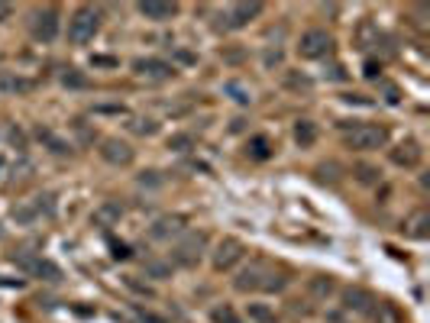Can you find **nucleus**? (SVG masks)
I'll return each instance as SVG.
<instances>
[{
    "instance_id": "27",
    "label": "nucleus",
    "mask_w": 430,
    "mask_h": 323,
    "mask_svg": "<svg viewBox=\"0 0 430 323\" xmlns=\"http://www.w3.org/2000/svg\"><path fill=\"white\" fill-rule=\"evenodd\" d=\"M62 81H65L68 87H88V78H85V75H78L75 69L68 71V75H62Z\"/></svg>"
},
{
    "instance_id": "29",
    "label": "nucleus",
    "mask_w": 430,
    "mask_h": 323,
    "mask_svg": "<svg viewBox=\"0 0 430 323\" xmlns=\"http://www.w3.org/2000/svg\"><path fill=\"white\" fill-rule=\"evenodd\" d=\"M123 281H127V288H133L136 294H146V298H152V288H149V285H139V281H136L133 275H127Z\"/></svg>"
},
{
    "instance_id": "23",
    "label": "nucleus",
    "mask_w": 430,
    "mask_h": 323,
    "mask_svg": "<svg viewBox=\"0 0 430 323\" xmlns=\"http://www.w3.org/2000/svg\"><path fill=\"white\" fill-rule=\"evenodd\" d=\"M120 213H123V210H120L117 204H104L101 210L94 213V220L104 223V227H110V223H117V220H120Z\"/></svg>"
},
{
    "instance_id": "4",
    "label": "nucleus",
    "mask_w": 430,
    "mask_h": 323,
    "mask_svg": "<svg viewBox=\"0 0 430 323\" xmlns=\"http://www.w3.org/2000/svg\"><path fill=\"white\" fill-rule=\"evenodd\" d=\"M97 33H101V13L94 7H78L71 13V20H68V39L75 45H85Z\"/></svg>"
},
{
    "instance_id": "21",
    "label": "nucleus",
    "mask_w": 430,
    "mask_h": 323,
    "mask_svg": "<svg viewBox=\"0 0 430 323\" xmlns=\"http://www.w3.org/2000/svg\"><path fill=\"white\" fill-rule=\"evenodd\" d=\"M29 87H33V81H26V78H13V75H4V78H0V91L26 94Z\"/></svg>"
},
{
    "instance_id": "14",
    "label": "nucleus",
    "mask_w": 430,
    "mask_h": 323,
    "mask_svg": "<svg viewBox=\"0 0 430 323\" xmlns=\"http://www.w3.org/2000/svg\"><path fill=\"white\" fill-rule=\"evenodd\" d=\"M259 13H262V3H237V7H230L227 20L233 29H243V26H249Z\"/></svg>"
},
{
    "instance_id": "34",
    "label": "nucleus",
    "mask_w": 430,
    "mask_h": 323,
    "mask_svg": "<svg viewBox=\"0 0 430 323\" xmlns=\"http://www.w3.org/2000/svg\"><path fill=\"white\" fill-rule=\"evenodd\" d=\"M94 113H123V107H94Z\"/></svg>"
},
{
    "instance_id": "28",
    "label": "nucleus",
    "mask_w": 430,
    "mask_h": 323,
    "mask_svg": "<svg viewBox=\"0 0 430 323\" xmlns=\"http://www.w3.org/2000/svg\"><path fill=\"white\" fill-rule=\"evenodd\" d=\"M359 181H363V185H372V181H379V171L375 168H369V165H359Z\"/></svg>"
},
{
    "instance_id": "25",
    "label": "nucleus",
    "mask_w": 430,
    "mask_h": 323,
    "mask_svg": "<svg viewBox=\"0 0 430 323\" xmlns=\"http://www.w3.org/2000/svg\"><path fill=\"white\" fill-rule=\"evenodd\" d=\"M191 145H194V139L188 136V133H175V136L169 139V149H172V152H188Z\"/></svg>"
},
{
    "instance_id": "20",
    "label": "nucleus",
    "mask_w": 430,
    "mask_h": 323,
    "mask_svg": "<svg viewBox=\"0 0 430 323\" xmlns=\"http://www.w3.org/2000/svg\"><path fill=\"white\" fill-rule=\"evenodd\" d=\"M211 320L214 323H246L230 304H217V307H214V310H211Z\"/></svg>"
},
{
    "instance_id": "5",
    "label": "nucleus",
    "mask_w": 430,
    "mask_h": 323,
    "mask_svg": "<svg viewBox=\"0 0 430 323\" xmlns=\"http://www.w3.org/2000/svg\"><path fill=\"white\" fill-rule=\"evenodd\" d=\"M333 52V36L327 29H307V33L298 39V55L301 59H327Z\"/></svg>"
},
{
    "instance_id": "24",
    "label": "nucleus",
    "mask_w": 430,
    "mask_h": 323,
    "mask_svg": "<svg viewBox=\"0 0 430 323\" xmlns=\"http://www.w3.org/2000/svg\"><path fill=\"white\" fill-rule=\"evenodd\" d=\"M130 129H133V133H139V136H155V133H159V123H155V120L139 117V120H133V123H130Z\"/></svg>"
},
{
    "instance_id": "31",
    "label": "nucleus",
    "mask_w": 430,
    "mask_h": 323,
    "mask_svg": "<svg viewBox=\"0 0 430 323\" xmlns=\"http://www.w3.org/2000/svg\"><path fill=\"white\" fill-rule=\"evenodd\" d=\"M343 101H346V103H366V107L372 103L369 97H363V94H343Z\"/></svg>"
},
{
    "instance_id": "9",
    "label": "nucleus",
    "mask_w": 430,
    "mask_h": 323,
    "mask_svg": "<svg viewBox=\"0 0 430 323\" xmlns=\"http://www.w3.org/2000/svg\"><path fill=\"white\" fill-rule=\"evenodd\" d=\"M17 265L29 275V278H43V281H59L62 278L59 265H52L49 259H43V255H17Z\"/></svg>"
},
{
    "instance_id": "1",
    "label": "nucleus",
    "mask_w": 430,
    "mask_h": 323,
    "mask_svg": "<svg viewBox=\"0 0 430 323\" xmlns=\"http://www.w3.org/2000/svg\"><path fill=\"white\" fill-rule=\"evenodd\" d=\"M288 275L279 272V268H272V265H262V262H253L240 268L237 278H233V288L240 294H256V291H265V294H279V291L288 288Z\"/></svg>"
},
{
    "instance_id": "22",
    "label": "nucleus",
    "mask_w": 430,
    "mask_h": 323,
    "mask_svg": "<svg viewBox=\"0 0 430 323\" xmlns=\"http://www.w3.org/2000/svg\"><path fill=\"white\" fill-rule=\"evenodd\" d=\"M146 275L149 278H155V281H165V278H172V262H146Z\"/></svg>"
},
{
    "instance_id": "8",
    "label": "nucleus",
    "mask_w": 430,
    "mask_h": 323,
    "mask_svg": "<svg viewBox=\"0 0 430 323\" xmlns=\"http://www.w3.org/2000/svg\"><path fill=\"white\" fill-rule=\"evenodd\" d=\"M133 71L136 78H143V81H152V85H159V81H172L175 78V65H169L165 59H136L133 62Z\"/></svg>"
},
{
    "instance_id": "33",
    "label": "nucleus",
    "mask_w": 430,
    "mask_h": 323,
    "mask_svg": "<svg viewBox=\"0 0 430 323\" xmlns=\"http://www.w3.org/2000/svg\"><path fill=\"white\" fill-rule=\"evenodd\" d=\"M10 13H13V7H10V3H0V23L10 20Z\"/></svg>"
},
{
    "instance_id": "7",
    "label": "nucleus",
    "mask_w": 430,
    "mask_h": 323,
    "mask_svg": "<svg viewBox=\"0 0 430 323\" xmlns=\"http://www.w3.org/2000/svg\"><path fill=\"white\" fill-rule=\"evenodd\" d=\"M59 29H62V20H59V10L55 7H43L33 13V39H39V43H55V39H59Z\"/></svg>"
},
{
    "instance_id": "12",
    "label": "nucleus",
    "mask_w": 430,
    "mask_h": 323,
    "mask_svg": "<svg viewBox=\"0 0 430 323\" xmlns=\"http://www.w3.org/2000/svg\"><path fill=\"white\" fill-rule=\"evenodd\" d=\"M136 10L143 13L146 20H152V23H165V20H172L178 13V3H159V0H143V3H136Z\"/></svg>"
},
{
    "instance_id": "10",
    "label": "nucleus",
    "mask_w": 430,
    "mask_h": 323,
    "mask_svg": "<svg viewBox=\"0 0 430 323\" xmlns=\"http://www.w3.org/2000/svg\"><path fill=\"white\" fill-rule=\"evenodd\" d=\"M101 159L104 162H110V165H133V159H136V149L130 143H123V139H117V136H107L101 143Z\"/></svg>"
},
{
    "instance_id": "16",
    "label": "nucleus",
    "mask_w": 430,
    "mask_h": 323,
    "mask_svg": "<svg viewBox=\"0 0 430 323\" xmlns=\"http://www.w3.org/2000/svg\"><path fill=\"white\" fill-rule=\"evenodd\" d=\"M291 136H295V143L301 145V149H311V145L317 143V136H321V129H317L314 120H298L295 129H291Z\"/></svg>"
},
{
    "instance_id": "17",
    "label": "nucleus",
    "mask_w": 430,
    "mask_h": 323,
    "mask_svg": "<svg viewBox=\"0 0 430 323\" xmlns=\"http://www.w3.org/2000/svg\"><path fill=\"white\" fill-rule=\"evenodd\" d=\"M405 233L411 239H427L430 236V213L427 210H417L411 220L405 223Z\"/></svg>"
},
{
    "instance_id": "13",
    "label": "nucleus",
    "mask_w": 430,
    "mask_h": 323,
    "mask_svg": "<svg viewBox=\"0 0 430 323\" xmlns=\"http://www.w3.org/2000/svg\"><path fill=\"white\" fill-rule=\"evenodd\" d=\"M185 230V217H178V213H172V217H159V220L152 223V239H172L178 236V233Z\"/></svg>"
},
{
    "instance_id": "30",
    "label": "nucleus",
    "mask_w": 430,
    "mask_h": 323,
    "mask_svg": "<svg viewBox=\"0 0 430 323\" xmlns=\"http://www.w3.org/2000/svg\"><path fill=\"white\" fill-rule=\"evenodd\" d=\"M110 255L113 259H130V246L127 243H110Z\"/></svg>"
},
{
    "instance_id": "2",
    "label": "nucleus",
    "mask_w": 430,
    "mask_h": 323,
    "mask_svg": "<svg viewBox=\"0 0 430 323\" xmlns=\"http://www.w3.org/2000/svg\"><path fill=\"white\" fill-rule=\"evenodd\" d=\"M204 249H207V233H185L172 246V262L178 268H197L204 259Z\"/></svg>"
},
{
    "instance_id": "6",
    "label": "nucleus",
    "mask_w": 430,
    "mask_h": 323,
    "mask_svg": "<svg viewBox=\"0 0 430 323\" xmlns=\"http://www.w3.org/2000/svg\"><path fill=\"white\" fill-rule=\"evenodd\" d=\"M246 252H249V249H246L240 239H233V236L220 239L217 246H214V268H217V272H233L246 259Z\"/></svg>"
},
{
    "instance_id": "11",
    "label": "nucleus",
    "mask_w": 430,
    "mask_h": 323,
    "mask_svg": "<svg viewBox=\"0 0 430 323\" xmlns=\"http://www.w3.org/2000/svg\"><path fill=\"white\" fill-rule=\"evenodd\" d=\"M388 159L395 162L398 168H417L424 159V149L421 143H414V139H405V143H398L391 152H388Z\"/></svg>"
},
{
    "instance_id": "26",
    "label": "nucleus",
    "mask_w": 430,
    "mask_h": 323,
    "mask_svg": "<svg viewBox=\"0 0 430 323\" xmlns=\"http://www.w3.org/2000/svg\"><path fill=\"white\" fill-rule=\"evenodd\" d=\"M227 94H233V101L243 103V107H246L249 101H253V97H249V91H246L243 85H237V81H230V85H227Z\"/></svg>"
},
{
    "instance_id": "3",
    "label": "nucleus",
    "mask_w": 430,
    "mask_h": 323,
    "mask_svg": "<svg viewBox=\"0 0 430 323\" xmlns=\"http://www.w3.org/2000/svg\"><path fill=\"white\" fill-rule=\"evenodd\" d=\"M388 143V129L379 123H356L349 133H346V145L353 152H375Z\"/></svg>"
},
{
    "instance_id": "32",
    "label": "nucleus",
    "mask_w": 430,
    "mask_h": 323,
    "mask_svg": "<svg viewBox=\"0 0 430 323\" xmlns=\"http://www.w3.org/2000/svg\"><path fill=\"white\" fill-rule=\"evenodd\" d=\"M330 78H337V81H343V78H346L343 65H333V69H330Z\"/></svg>"
},
{
    "instance_id": "18",
    "label": "nucleus",
    "mask_w": 430,
    "mask_h": 323,
    "mask_svg": "<svg viewBox=\"0 0 430 323\" xmlns=\"http://www.w3.org/2000/svg\"><path fill=\"white\" fill-rule=\"evenodd\" d=\"M246 317L253 323H279L275 310L269 304H262V301H253V304H246Z\"/></svg>"
},
{
    "instance_id": "19",
    "label": "nucleus",
    "mask_w": 430,
    "mask_h": 323,
    "mask_svg": "<svg viewBox=\"0 0 430 323\" xmlns=\"http://www.w3.org/2000/svg\"><path fill=\"white\" fill-rule=\"evenodd\" d=\"M246 152L253 155L256 162H265V159H272V143L265 136H253L249 145H246Z\"/></svg>"
},
{
    "instance_id": "15",
    "label": "nucleus",
    "mask_w": 430,
    "mask_h": 323,
    "mask_svg": "<svg viewBox=\"0 0 430 323\" xmlns=\"http://www.w3.org/2000/svg\"><path fill=\"white\" fill-rule=\"evenodd\" d=\"M375 304V298H372L369 291L363 288H346L343 291V307L346 310H356V314H369V307Z\"/></svg>"
}]
</instances>
